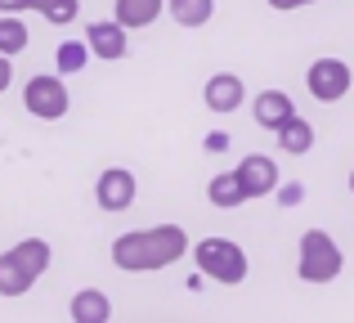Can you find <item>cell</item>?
Returning <instances> with one entry per match:
<instances>
[{"label": "cell", "instance_id": "ffe728a7", "mask_svg": "<svg viewBox=\"0 0 354 323\" xmlns=\"http://www.w3.org/2000/svg\"><path fill=\"white\" fill-rule=\"evenodd\" d=\"M225 149H229V135L225 131H211L207 135V153H225Z\"/></svg>", "mask_w": 354, "mask_h": 323}, {"label": "cell", "instance_id": "8992f818", "mask_svg": "<svg viewBox=\"0 0 354 323\" xmlns=\"http://www.w3.org/2000/svg\"><path fill=\"white\" fill-rule=\"evenodd\" d=\"M305 86H310V95L319 99V104H337V99H346L350 95V86H354V72H350V63L346 59H314L310 63V72H305Z\"/></svg>", "mask_w": 354, "mask_h": 323}, {"label": "cell", "instance_id": "6da1fadb", "mask_svg": "<svg viewBox=\"0 0 354 323\" xmlns=\"http://www.w3.org/2000/svg\"><path fill=\"white\" fill-rule=\"evenodd\" d=\"M189 234L180 225H153V229H130V234L113 238V265L126 274H157L189 256Z\"/></svg>", "mask_w": 354, "mask_h": 323}, {"label": "cell", "instance_id": "44dd1931", "mask_svg": "<svg viewBox=\"0 0 354 323\" xmlns=\"http://www.w3.org/2000/svg\"><path fill=\"white\" fill-rule=\"evenodd\" d=\"M14 86V68H9V54H0V95Z\"/></svg>", "mask_w": 354, "mask_h": 323}, {"label": "cell", "instance_id": "5bb4252c", "mask_svg": "<svg viewBox=\"0 0 354 323\" xmlns=\"http://www.w3.org/2000/svg\"><path fill=\"white\" fill-rule=\"evenodd\" d=\"M274 135H278V144H283V153H292V158H305V153L314 149V126L305 122V117H296V113L287 117Z\"/></svg>", "mask_w": 354, "mask_h": 323}, {"label": "cell", "instance_id": "ba28073f", "mask_svg": "<svg viewBox=\"0 0 354 323\" xmlns=\"http://www.w3.org/2000/svg\"><path fill=\"white\" fill-rule=\"evenodd\" d=\"M242 99H247V86H242L238 72H211V81L202 86V104L211 113H238Z\"/></svg>", "mask_w": 354, "mask_h": 323}, {"label": "cell", "instance_id": "7402d4cb", "mask_svg": "<svg viewBox=\"0 0 354 323\" xmlns=\"http://www.w3.org/2000/svg\"><path fill=\"white\" fill-rule=\"evenodd\" d=\"M32 0H0V14H27Z\"/></svg>", "mask_w": 354, "mask_h": 323}, {"label": "cell", "instance_id": "d6986e66", "mask_svg": "<svg viewBox=\"0 0 354 323\" xmlns=\"http://www.w3.org/2000/svg\"><path fill=\"white\" fill-rule=\"evenodd\" d=\"M36 14H41L45 23H54V27H68L72 18L81 14V0H45V5L36 9Z\"/></svg>", "mask_w": 354, "mask_h": 323}, {"label": "cell", "instance_id": "7c38bea8", "mask_svg": "<svg viewBox=\"0 0 354 323\" xmlns=\"http://www.w3.org/2000/svg\"><path fill=\"white\" fill-rule=\"evenodd\" d=\"M68 310H72V323H108V319H113V301H108L99 288L72 292Z\"/></svg>", "mask_w": 354, "mask_h": 323}, {"label": "cell", "instance_id": "d4e9b609", "mask_svg": "<svg viewBox=\"0 0 354 323\" xmlns=\"http://www.w3.org/2000/svg\"><path fill=\"white\" fill-rule=\"evenodd\" d=\"M350 193H354V171H350Z\"/></svg>", "mask_w": 354, "mask_h": 323}, {"label": "cell", "instance_id": "4fadbf2b", "mask_svg": "<svg viewBox=\"0 0 354 323\" xmlns=\"http://www.w3.org/2000/svg\"><path fill=\"white\" fill-rule=\"evenodd\" d=\"M162 14H166V0H117V23L126 27V32L153 27Z\"/></svg>", "mask_w": 354, "mask_h": 323}, {"label": "cell", "instance_id": "2e32d148", "mask_svg": "<svg viewBox=\"0 0 354 323\" xmlns=\"http://www.w3.org/2000/svg\"><path fill=\"white\" fill-rule=\"evenodd\" d=\"M166 14L180 27H207L216 18V0H166Z\"/></svg>", "mask_w": 354, "mask_h": 323}, {"label": "cell", "instance_id": "603a6c76", "mask_svg": "<svg viewBox=\"0 0 354 323\" xmlns=\"http://www.w3.org/2000/svg\"><path fill=\"white\" fill-rule=\"evenodd\" d=\"M274 9H301V5H314V0H269Z\"/></svg>", "mask_w": 354, "mask_h": 323}, {"label": "cell", "instance_id": "ac0fdd59", "mask_svg": "<svg viewBox=\"0 0 354 323\" xmlns=\"http://www.w3.org/2000/svg\"><path fill=\"white\" fill-rule=\"evenodd\" d=\"M54 59H59V72H68V77H72V72H81V68H86L90 45H86V41H63Z\"/></svg>", "mask_w": 354, "mask_h": 323}, {"label": "cell", "instance_id": "9a60e30c", "mask_svg": "<svg viewBox=\"0 0 354 323\" xmlns=\"http://www.w3.org/2000/svg\"><path fill=\"white\" fill-rule=\"evenodd\" d=\"M207 198H211V207H225V211L242 207V202H247V189H242L238 171H220V175H211V184H207Z\"/></svg>", "mask_w": 354, "mask_h": 323}, {"label": "cell", "instance_id": "8fae6325", "mask_svg": "<svg viewBox=\"0 0 354 323\" xmlns=\"http://www.w3.org/2000/svg\"><path fill=\"white\" fill-rule=\"evenodd\" d=\"M251 113H256V122L265 126V131H278V126L296 113V104H292V95H287V90H260L256 104H251Z\"/></svg>", "mask_w": 354, "mask_h": 323}, {"label": "cell", "instance_id": "277c9868", "mask_svg": "<svg viewBox=\"0 0 354 323\" xmlns=\"http://www.w3.org/2000/svg\"><path fill=\"white\" fill-rule=\"evenodd\" d=\"M189 252H193V261H198V270L207 274V279L225 283V288H234V283L247 279V252H242L234 238H202Z\"/></svg>", "mask_w": 354, "mask_h": 323}, {"label": "cell", "instance_id": "cb8c5ba5", "mask_svg": "<svg viewBox=\"0 0 354 323\" xmlns=\"http://www.w3.org/2000/svg\"><path fill=\"white\" fill-rule=\"evenodd\" d=\"M41 5H45V0H32V9H41Z\"/></svg>", "mask_w": 354, "mask_h": 323}, {"label": "cell", "instance_id": "52a82bcc", "mask_svg": "<svg viewBox=\"0 0 354 323\" xmlns=\"http://www.w3.org/2000/svg\"><path fill=\"white\" fill-rule=\"evenodd\" d=\"M135 193H139V184H135V175H130L126 166H108V171L95 180V202L104 211H126L130 202H135Z\"/></svg>", "mask_w": 354, "mask_h": 323}, {"label": "cell", "instance_id": "3957f363", "mask_svg": "<svg viewBox=\"0 0 354 323\" xmlns=\"http://www.w3.org/2000/svg\"><path fill=\"white\" fill-rule=\"evenodd\" d=\"M346 270V256H341L337 238L328 229H305L301 234V252H296V274L305 283H332Z\"/></svg>", "mask_w": 354, "mask_h": 323}, {"label": "cell", "instance_id": "9c48e42d", "mask_svg": "<svg viewBox=\"0 0 354 323\" xmlns=\"http://www.w3.org/2000/svg\"><path fill=\"white\" fill-rule=\"evenodd\" d=\"M86 45H90V54L95 59H104V63H117V59H126L130 54V32L117 23H90L86 27Z\"/></svg>", "mask_w": 354, "mask_h": 323}, {"label": "cell", "instance_id": "5b68a950", "mask_svg": "<svg viewBox=\"0 0 354 323\" xmlns=\"http://www.w3.org/2000/svg\"><path fill=\"white\" fill-rule=\"evenodd\" d=\"M23 108L32 117H41V122H59V117H68L72 99H68V81L54 77V72H45V77H32L23 86Z\"/></svg>", "mask_w": 354, "mask_h": 323}, {"label": "cell", "instance_id": "7a4b0ae2", "mask_svg": "<svg viewBox=\"0 0 354 323\" xmlns=\"http://www.w3.org/2000/svg\"><path fill=\"white\" fill-rule=\"evenodd\" d=\"M50 270V243L45 238H23L0 256V297H23L32 283Z\"/></svg>", "mask_w": 354, "mask_h": 323}, {"label": "cell", "instance_id": "30bf717a", "mask_svg": "<svg viewBox=\"0 0 354 323\" xmlns=\"http://www.w3.org/2000/svg\"><path fill=\"white\" fill-rule=\"evenodd\" d=\"M234 171H238L242 189H247V198H269V193L278 189V166H274V158H265V153H247Z\"/></svg>", "mask_w": 354, "mask_h": 323}, {"label": "cell", "instance_id": "e0dca14e", "mask_svg": "<svg viewBox=\"0 0 354 323\" xmlns=\"http://www.w3.org/2000/svg\"><path fill=\"white\" fill-rule=\"evenodd\" d=\"M27 41H32V32L23 27V18L18 14H0V54H23L27 50Z\"/></svg>", "mask_w": 354, "mask_h": 323}]
</instances>
